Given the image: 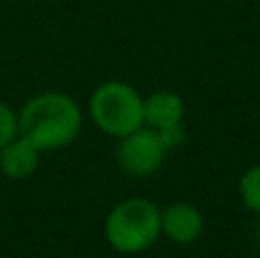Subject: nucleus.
Instances as JSON below:
<instances>
[{"label":"nucleus","instance_id":"9","mask_svg":"<svg viewBox=\"0 0 260 258\" xmlns=\"http://www.w3.org/2000/svg\"><path fill=\"white\" fill-rule=\"evenodd\" d=\"M14 137H18V112H14L12 105L0 99V149Z\"/></svg>","mask_w":260,"mask_h":258},{"label":"nucleus","instance_id":"2","mask_svg":"<svg viewBox=\"0 0 260 258\" xmlns=\"http://www.w3.org/2000/svg\"><path fill=\"white\" fill-rule=\"evenodd\" d=\"M162 236V210L144 197H130L105 217V240L119 254H142Z\"/></svg>","mask_w":260,"mask_h":258},{"label":"nucleus","instance_id":"7","mask_svg":"<svg viewBox=\"0 0 260 258\" xmlns=\"http://www.w3.org/2000/svg\"><path fill=\"white\" fill-rule=\"evenodd\" d=\"M39 155L41 151L32 142L18 135L0 149V172L12 181L30 178L39 167Z\"/></svg>","mask_w":260,"mask_h":258},{"label":"nucleus","instance_id":"8","mask_svg":"<svg viewBox=\"0 0 260 258\" xmlns=\"http://www.w3.org/2000/svg\"><path fill=\"white\" fill-rule=\"evenodd\" d=\"M240 197L251 213L260 215V165H253L240 178Z\"/></svg>","mask_w":260,"mask_h":258},{"label":"nucleus","instance_id":"5","mask_svg":"<svg viewBox=\"0 0 260 258\" xmlns=\"http://www.w3.org/2000/svg\"><path fill=\"white\" fill-rule=\"evenodd\" d=\"M206 229L203 213L187 201H176L162 210V233L176 245H192Z\"/></svg>","mask_w":260,"mask_h":258},{"label":"nucleus","instance_id":"1","mask_svg":"<svg viewBox=\"0 0 260 258\" xmlns=\"http://www.w3.org/2000/svg\"><path fill=\"white\" fill-rule=\"evenodd\" d=\"M82 128V110L64 91H41L18 112V135L44 151L69 146Z\"/></svg>","mask_w":260,"mask_h":258},{"label":"nucleus","instance_id":"10","mask_svg":"<svg viewBox=\"0 0 260 258\" xmlns=\"http://www.w3.org/2000/svg\"><path fill=\"white\" fill-rule=\"evenodd\" d=\"M160 133V137H162V142L167 144V149H176V146H180L185 142V128H183V123L180 126H174V128H167V131H157Z\"/></svg>","mask_w":260,"mask_h":258},{"label":"nucleus","instance_id":"4","mask_svg":"<svg viewBox=\"0 0 260 258\" xmlns=\"http://www.w3.org/2000/svg\"><path fill=\"white\" fill-rule=\"evenodd\" d=\"M167 151L169 149L162 142L160 133L148 126H142L130 135L121 137V144L117 149V160L123 172L130 176H148L162 167Z\"/></svg>","mask_w":260,"mask_h":258},{"label":"nucleus","instance_id":"6","mask_svg":"<svg viewBox=\"0 0 260 258\" xmlns=\"http://www.w3.org/2000/svg\"><path fill=\"white\" fill-rule=\"evenodd\" d=\"M185 119V101L169 89H157L144 99V126L153 131L180 126Z\"/></svg>","mask_w":260,"mask_h":258},{"label":"nucleus","instance_id":"3","mask_svg":"<svg viewBox=\"0 0 260 258\" xmlns=\"http://www.w3.org/2000/svg\"><path fill=\"white\" fill-rule=\"evenodd\" d=\"M91 121L110 137H126L144 126V96L133 85L108 80L89 96Z\"/></svg>","mask_w":260,"mask_h":258}]
</instances>
